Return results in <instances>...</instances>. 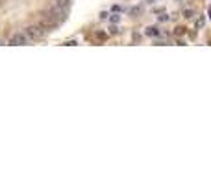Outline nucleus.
I'll return each instance as SVG.
<instances>
[{
    "mask_svg": "<svg viewBox=\"0 0 211 185\" xmlns=\"http://www.w3.org/2000/svg\"><path fill=\"white\" fill-rule=\"evenodd\" d=\"M24 33L30 37V41H39V39H43L44 35L48 33L47 28H43L41 24H30V26H26V30H24Z\"/></svg>",
    "mask_w": 211,
    "mask_h": 185,
    "instance_id": "nucleus-1",
    "label": "nucleus"
},
{
    "mask_svg": "<svg viewBox=\"0 0 211 185\" xmlns=\"http://www.w3.org/2000/svg\"><path fill=\"white\" fill-rule=\"evenodd\" d=\"M32 41H30V37L26 35L24 32L21 33H15V35H11V39H9V46H24V44H30Z\"/></svg>",
    "mask_w": 211,
    "mask_h": 185,
    "instance_id": "nucleus-2",
    "label": "nucleus"
},
{
    "mask_svg": "<svg viewBox=\"0 0 211 185\" xmlns=\"http://www.w3.org/2000/svg\"><path fill=\"white\" fill-rule=\"evenodd\" d=\"M144 33H146V35H150V37H158V35H159V30L150 26V28H146V32H144Z\"/></svg>",
    "mask_w": 211,
    "mask_h": 185,
    "instance_id": "nucleus-3",
    "label": "nucleus"
},
{
    "mask_svg": "<svg viewBox=\"0 0 211 185\" xmlns=\"http://www.w3.org/2000/svg\"><path fill=\"white\" fill-rule=\"evenodd\" d=\"M193 15H194V11H193V9H185V11H183V17H185V19H191Z\"/></svg>",
    "mask_w": 211,
    "mask_h": 185,
    "instance_id": "nucleus-4",
    "label": "nucleus"
},
{
    "mask_svg": "<svg viewBox=\"0 0 211 185\" xmlns=\"http://www.w3.org/2000/svg\"><path fill=\"white\" fill-rule=\"evenodd\" d=\"M159 21H169V15H159Z\"/></svg>",
    "mask_w": 211,
    "mask_h": 185,
    "instance_id": "nucleus-5",
    "label": "nucleus"
},
{
    "mask_svg": "<svg viewBox=\"0 0 211 185\" xmlns=\"http://www.w3.org/2000/svg\"><path fill=\"white\" fill-rule=\"evenodd\" d=\"M185 32V28H176V33H178V35H180V33H183Z\"/></svg>",
    "mask_w": 211,
    "mask_h": 185,
    "instance_id": "nucleus-6",
    "label": "nucleus"
}]
</instances>
